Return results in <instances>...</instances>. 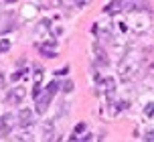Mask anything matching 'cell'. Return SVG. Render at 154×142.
I'll use <instances>...</instances> for the list:
<instances>
[{
    "mask_svg": "<svg viewBox=\"0 0 154 142\" xmlns=\"http://www.w3.org/2000/svg\"><path fill=\"white\" fill-rule=\"evenodd\" d=\"M138 67H140V63L136 61V59L126 57L122 63H120V79H122V81H128V79H132L134 75H136Z\"/></svg>",
    "mask_w": 154,
    "mask_h": 142,
    "instance_id": "6da1fadb",
    "label": "cell"
},
{
    "mask_svg": "<svg viewBox=\"0 0 154 142\" xmlns=\"http://www.w3.org/2000/svg\"><path fill=\"white\" fill-rule=\"evenodd\" d=\"M26 97V87H23V85H16V87H12L10 91H8V95H6V102L8 103H12V106H16V103H20Z\"/></svg>",
    "mask_w": 154,
    "mask_h": 142,
    "instance_id": "7a4b0ae2",
    "label": "cell"
},
{
    "mask_svg": "<svg viewBox=\"0 0 154 142\" xmlns=\"http://www.w3.org/2000/svg\"><path fill=\"white\" fill-rule=\"evenodd\" d=\"M91 51H93V59L97 61L100 65H109V57H108V53H106V49L101 47L100 43L95 41V43H91Z\"/></svg>",
    "mask_w": 154,
    "mask_h": 142,
    "instance_id": "3957f363",
    "label": "cell"
},
{
    "mask_svg": "<svg viewBox=\"0 0 154 142\" xmlns=\"http://www.w3.org/2000/svg\"><path fill=\"white\" fill-rule=\"evenodd\" d=\"M18 124L23 128H29L35 124V114H32V110H29V108H23V110L18 112Z\"/></svg>",
    "mask_w": 154,
    "mask_h": 142,
    "instance_id": "277c9868",
    "label": "cell"
},
{
    "mask_svg": "<svg viewBox=\"0 0 154 142\" xmlns=\"http://www.w3.org/2000/svg\"><path fill=\"white\" fill-rule=\"evenodd\" d=\"M51 100H53V94H49L47 89H45V94H43V95H38V97H37V112H38V114H45V112L49 110Z\"/></svg>",
    "mask_w": 154,
    "mask_h": 142,
    "instance_id": "5b68a950",
    "label": "cell"
},
{
    "mask_svg": "<svg viewBox=\"0 0 154 142\" xmlns=\"http://www.w3.org/2000/svg\"><path fill=\"white\" fill-rule=\"evenodd\" d=\"M122 10H124V0H112V2H108L106 8H103L106 14H118V12H122Z\"/></svg>",
    "mask_w": 154,
    "mask_h": 142,
    "instance_id": "8992f818",
    "label": "cell"
},
{
    "mask_svg": "<svg viewBox=\"0 0 154 142\" xmlns=\"http://www.w3.org/2000/svg\"><path fill=\"white\" fill-rule=\"evenodd\" d=\"M43 138L45 140H53L55 138V120H47L43 124Z\"/></svg>",
    "mask_w": 154,
    "mask_h": 142,
    "instance_id": "52a82bcc",
    "label": "cell"
},
{
    "mask_svg": "<svg viewBox=\"0 0 154 142\" xmlns=\"http://www.w3.org/2000/svg\"><path fill=\"white\" fill-rule=\"evenodd\" d=\"M37 14H38V6H35V4H26V6H23V16L24 18H35Z\"/></svg>",
    "mask_w": 154,
    "mask_h": 142,
    "instance_id": "ba28073f",
    "label": "cell"
},
{
    "mask_svg": "<svg viewBox=\"0 0 154 142\" xmlns=\"http://www.w3.org/2000/svg\"><path fill=\"white\" fill-rule=\"evenodd\" d=\"M101 87H103V91L112 94V91L116 89V79H114V77H106L103 81H101Z\"/></svg>",
    "mask_w": 154,
    "mask_h": 142,
    "instance_id": "9c48e42d",
    "label": "cell"
},
{
    "mask_svg": "<svg viewBox=\"0 0 154 142\" xmlns=\"http://www.w3.org/2000/svg\"><path fill=\"white\" fill-rule=\"evenodd\" d=\"M38 51H41L43 57H47V59H55V57H57V51H55L53 47H43V45H38Z\"/></svg>",
    "mask_w": 154,
    "mask_h": 142,
    "instance_id": "30bf717a",
    "label": "cell"
},
{
    "mask_svg": "<svg viewBox=\"0 0 154 142\" xmlns=\"http://www.w3.org/2000/svg\"><path fill=\"white\" fill-rule=\"evenodd\" d=\"M10 49H12V43H10V39H0V55L8 53Z\"/></svg>",
    "mask_w": 154,
    "mask_h": 142,
    "instance_id": "8fae6325",
    "label": "cell"
},
{
    "mask_svg": "<svg viewBox=\"0 0 154 142\" xmlns=\"http://www.w3.org/2000/svg\"><path fill=\"white\" fill-rule=\"evenodd\" d=\"M83 132H85V124L81 122V124H77V126L73 128V136H71V140H77V136L83 134Z\"/></svg>",
    "mask_w": 154,
    "mask_h": 142,
    "instance_id": "7c38bea8",
    "label": "cell"
},
{
    "mask_svg": "<svg viewBox=\"0 0 154 142\" xmlns=\"http://www.w3.org/2000/svg\"><path fill=\"white\" fill-rule=\"evenodd\" d=\"M144 114H146L148 118H152V116H154V102H148L146 106H144Z\"/></svg>",
    "mask_w": 154,
    "mask_h": 142,
    "instance_id": "4fadbf2b",
    "label": "cell"
},
{
    "mask_svg": "<svg viewBox=\"0 0 154 142\" xmlns=\"http://www.w3.org/2000/svg\"><path fill=\"white\" fill-rule=\"evenodd\" d=\"M45 89L49 91V94H53V95H55V94H57V89H59V81H51V83H49Z\"/></svg>",
    "mask_w": 154,
    "mask_h": 142,
    "instance_id": "5bb4252c",
    "label": "cell"
},
{
    "mask_svg": "<svg viewBox=\"0 0 154 142\" xmlns=\"http://www.w3.org/2000/svg\"><path fill=\"white\" fill-rule=\"evenodd\" d=\"M12 120H14V116L8 112V114H4V116H2V124H4V126H10V124H12Z\"/></svg>",
    "mask_w": 154,
    "mask_h": 142,
    "instance_id": "9a60e30c",
    "label": "cell"
},
{
    "mask_svg": "<svg viewBox=\"0 0 154 142\" xmlns=\"http://www.w3.org/2000/svg\"><path fill=\"white\" fill-rule=\"evenodd\" d=\"M41 81H43V69L35 67V83H41Z\"/></svg>",
    "mask_w": 154,
    "mask_h": 142,
    "instance_id": "2e32d148",
    "label": "cell"
},
{
    "mask_svg": "<svg viewBox=\"0 0 154 142\" xmlns=\"http://www.w3.org/2000/svg\"><path fill=\"white\" fill-rule=\"evenodd\" d=\"M14 140H32V134L31 132H23V134H18V136H12Z\"/></svg>",
    "mask_w": 154,
    "mask_h": 142,
    "instance_id": "e0dca14e",
    "label": "cell"
},
{
    "mask_svg": "<svg viewBox=\"0 0 154 142\" xmlns=\"http://www.w3.org/2000/svg\"><path fill=\"white\" fill-rule=\"evenodd\" d=\"M61 89L65 91V94H71V91H73V81H65V83L61 85Z\"/></svg>",
    "mask_w": 154,
    "mask_h": 142,
    "instance_id": "ac0fdd59",
    "label": "cell"
},
{
    "mask_svg": "<svg viewBox=\"0 0 154 142\" xmlns=\"http://www.w3.org/2000/svg\"><path fill=\"white\" fill-rule=\"evenodd\" d=\"M144 140H148V142H154V130H148L146 134H144Z\"/></svg>",
    "mask_w": 154,
    "mask_h": 142,
    "instance_id": "d6986e66",
    "label": "cell"
},
{
    "mask_svg": "<svg viewBox=\"0 0 154 142\" xmlns=\"http://www.w3.org/2000/svg\"><path fill=\"white\" fill-rule=\"evenodd\" d=\"M67 2H69V0H51V4H53V6H65Z\"/></svg>",
    "mask_w": 154,
    "mask_h": 142,
    "instance_id": "ffe728a7",
    "label": "cell"
},
{
    "mask_svg": "<svg viewBox=\"0 0 154 142\" xmlns=\"http://www.w3.org/2000/svg\"><path fill=\"white\" fill-rule=\"evenodd\" d=\"M89 2H91V0H75V4L79 8H83V6H87V4H89Z\"/></svg>",
    "mask_w": 154,
    "mask_h": 142,
    "instance_id": "44dd1931",
    "label": "cell"
},
{
    "mask_svg": "<svg viewBox=\"0 0 154 142\" xmlns=\"http://www.w3.org/2000/svg\"><path fill=\"white\" fill-rule=\"evenodd\" d=\"M67 73H69V67H67V65H65L63 69H59V71H57V75H67Z\"/></svg>",
    "mask_w": 154,
    "mask_h": 142,
    "instance_id": "7402d4cb",
    "label": "cell"
},
{
    "mask_svg": "<svg viewBox=\"0 0 154 142\" xmlns=\"http://www.w3.org/2000/svg\"><path fill=\"white\" fill-rule=\"evenodd\" d=\"M23 75H24L23 71H16V73H12V81H16V79H20Z\"/></svg>",
    "mask_w": 154,
    "mask_h": 142,
    "instance_id": "603a6c76",
    "label": "cell"
},
{
    "mask_svg": "<svg viewBox=\"0 0 154 142\" xmlns=\"http://www.w3.org/2000/svg\"><path fill=\"white\" fill-rule=\"evenodd\" d=\"M91 138H93V134H91V132H85V134L81 136V140H91Z\"/></svg>",
    "mask_w": 154,
    "mask_h": 142,
    "instance_id": "cb8c5ba5",
    "label": "cell"
},
{
    "mask_svg": "<svg viewBox=\"0 0 154 142\" xmlns=\"http://www.w3.org/2000/svg\"><path fill=\"white\" fill-rule=\"evenodd\" d=\"M91 77L95 79V81H100V73H97V69H93V71H91Z\"/></svg>",
    "mask_w": 154,
    "mask_h": 142,
    "instance_id": "d4e9b609",
    "label": "cell"
},
{
    "mask_svg": "<svg viewBox=\"0 0 154 142\" xmlns=\"http://www.w3.org/2000/svg\"><path fill=\"white\" fill-rule=\"evenodd\" d=\"M2 81H4V77H2V73H0V85H2Z\"/></svg>",
    "mask_w": 154,
    "mask_h": 142,
    "instance_id": "484cf974",
    "label": "cell"
},
{
    "mask_svg": "<svg viewBox=\"0 0 154 142\" xmlns=\"http://www.w3.org/2000/svg\"><path fill=\"white\" fill-rule=\"evenodd\" d=\"M6 2H8V4H12V2H16V0H6Z\"/></svg>",
    "mask_w": 154,
    "mask_h": 142,
    "instance_id": "4316f807",
    "label": "cell"
}]
</instances>
